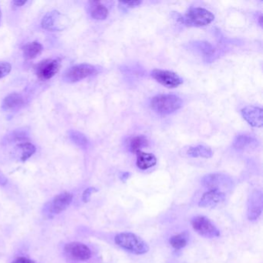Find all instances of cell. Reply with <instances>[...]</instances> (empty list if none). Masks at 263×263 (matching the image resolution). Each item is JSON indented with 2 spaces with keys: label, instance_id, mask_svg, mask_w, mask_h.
<instances>
[{
  "label": "cell",
  "instance_id": "cell-5",
  "mask_svg": "<svg viewBox=\"0 0 263 263\" xmlns=\"http://www.w3.org/2000/svg\"><path fill=\"white\" fill-rule=\"evenodd\" d=\"M191 223L194 230L201 236L212 238H216L220 235L218 228L207 217L201 215L194 217Z\"/></svg>",
  "mask_w": 263,
  "mask_h": 263
},
{
  "label": "cell",
  "instance_id": "cell-24",
  "mask_svg": "<svg viewBox=\"0 0 263 263\" xmlns=\"http://www.w3.org/2000/svg\"><path fill=\"white\" fill-rule=\"evenodd\" d=\"M188 235L185 233L178 234V235H173L169 239L170 244L174 249H181L186 247L188 244Z\"/></svg>",
  "mask_w": 263,
  "mask_h": 263
},
{
  "label": "cell",
  "instance_id": "cell-8",
  "mask_svg": "<svg viewBox=\"0 0 263 263\" xmlns=\"http://www.w3.org/2000/svg\"><path fill=\"white\" fill-rule=\"evenodd\" d=\"M263 209V195L259 190L252 192L247 203V217L250 221H256L261 215Z\"/></svg>",
  "mask_w": 263,
  "mask_h": 263
},
{
  "label": "cell",
  "instance_id": "cell-10",
  "mask_svg": "<svg viewBox=\"0 0 263 263\" xmlns=\"http://www.w3.org/2000/svg\"><path fill=\"white\" fill-rule=\"evenodd\" d=\"M151 76L159 84L168 88H175L179 87L183 83V79L176 73L169 70H153Z\"/></svg>",
  "mask_w": 263,
  "mask_h": 263
},
{
  "label": "cell",
  "instance_id": "cell-4",
  "mask_svg": "<svg viewBox=\"0 0 263 263\" xmlns=\"http://www.w3.org/2000/svg\"><path fill=\"white\" fill-rule=\"evenodd\" d=\"M97 73V69L91 64H77L70 67L64 73L63 79L65 82L73 84L93 76Z\"/></svg>",
  "mask_w": 263,
  "mask_h": 263
},
{
  "label": "cell",
  "instance_id": "cell-27",
  "mask_svg": "<svg viewBox=\"0 0 263 263\" xmlns=\"http://www.w3.org/2000/svg\"><path fill=\"white\" fill-rule=\"evenodd\" d=\"M97 190L95 189V188H88V189H86L84 191V193H83L82 199L84 203H87V201H89L90 198H91V195L94 192H97Z\"/></svg>",
  "mask_w": 263,
  "mask_h": 263
},
{
  "label": "cell",
  "instance_id": "cell-6",
  "mask_svg": "<svg viewBox=\"0 0 263 263\" xmlns=\"http://www.w3.org/2000/svg\"><path fill=\"white\" fill-rule=\"evenodd\" d=\"M67 18L59 11L49 12L43 18L41 25L49 31H61L67 26Z\"/></svg>",
  "mask_w": 263,
  "mask_h": 263
},
{
  "label": "cell",
  "instance_id": "cell-32",
  "mask_svg": "<svg viewBox=\"0 0 263 263\" xmlns=\"http://www.w3.org/2000/svg\"><path fill=\"white\" fill-rule=\"evenodd\" d=\"M261 19H262V16H260V17H259V24H260V26H262V24H261Z\"/></svg>",
  "mask_w": 263,
  "mask_h": 263
},
{
  "label": "cell",
  "instance_id": "cell-22",
  "mask_svg": "<svg viewBox=\"0 0 263 263\" xmlns=\"http://www.w3.org/2000/svg\"><path fill=\"white\" fill-rule=\"evenodd\" d=\"M69 138L79 148H86L89 145V140L82 133L75 130L69 131Z\"/></svg>",
  "mask_w": 263,
  "mask_h": 263
},
{
  "label": "cell",
  "instance_id": "cell-12",
  "mask_svg": "<svg viewBox=\"0 0 263 263\" xmlns=\"http://www.w3.org/2000/svg\"><path fill=\"white\" fill-rule=\"evenodd\" d=\"M263 111L261 108L255 106H246L241 109V114L243 118L249 125L254 128H261L263 125Z\"/></svg>",
  "mask_w": 263,
  "mask_h": 263
},
{
  "label": "cell",
  "instance_id": "cell-13",
  "mask_svg": "<svg viewBox=\"0 0 263 263\" xmlns=\"http://www.w3.org/2000/svg\"><path fill=\"white\" fill-rule=\"evenodd\" d=\"M73 195L64 192L55 197L49 206L48 211L53 215H57L65 211L73 201Z\"/></svg>",
  "mask_w": 263,
  "mask_h": 263
},
{
  "label": "cell",
  "instance_id": "cell-17",
  "mask_svg": "<svg viewBox=\"0 0 263 263\" xmlns=\"http://www.w3.org/2000/svg\"><path fill=\"white\" fill-rule=\"evenodd\" d=\"M22 50L26 59H33L41 54L44 50V47L39 43L32 42L24 45Z\"/></svg>",
  "mask_w": 263,
  "mask_h": 263
},
{
  "label": "cell",
  "instance_id": "cell-3",
  "mask_svg": "<svg viewBox=\"0 0 263 263\" xmlns=\"http://www.w3.org/2000/svg\"><path fill=\"white\" fill-rule=\"evenodd\" d=\"M215 19V16L206 9L192 8L186 13L183 17V22L191 27H206L209 25Z\"/></svg>",
  "mask_w": 263,
  "mask_h": 263
},
{
  "label": "cell",
  "instance_id": "cell-25",
  "mask_svg": "<svg viewBox=\"0 0 263 263\" xmlns=\"http://www.w3.org/2000/svg\"><path fill=\"white\" fill-rule=\"evenodd\" d=\"M29 134L27 131L23 129L15 130L12 131L8 136H7L6 139L8 142H21L22 143L24 140L28 138Z\"/></svg>",
  "mask_w": 263,
  "mask_h": 263
},
{
  "label": "cell",
  "instance_id": "cell-14",
  "mask_svg": "<svg viewBox=\"0 0 263 263\" xmlns=\"http://www.w3.org/2000/svg\"><path fill=\"white\" fill-rule=\"evenodd\" d=\"M226 199V194L219 190H209L200 198L198 206L201 208L214 207Z\"/></svg>",
  "mask_w": 263,
  "mask_h": 263
},
{
  "label": "cell",
  "instance_id": "cell-23",
  "mask_svg": "<svg viewBox=\"0 0 263 263\" xmlns=\"http://www.w3.org/2000/svg\"><path fill=\"white\" fill-rule=\"evenodd\" d=\"M148 145V140L145 136H136L130 140L129 148L131 152L137 153Z\"/></svg>",
  "mask_w": 263,
  "mask_h": 263
},
{
  "label": "cell",
  "instance_id": "cell-11",
  "mask_svg": "<svg viewBox=\"0 0 263 263\" xmlns=\"http://www.w3.org/2000/svg\"><path fill=\"white\" fill-rule=\"evenodd\" d=\"M232 180L222 174H210L201 179V184L209 190H219L221 188L230 187Z\"/></svg>",
  "mask_w": 263,
  "mask_h": 263
},
{
  "label": "cell",
  "instance_id": "cell-29",
  "mask_svg": "<svg viewBox=\"0 0 263 263\" xmlns=\"http://www.w3.org/2000/svg\"><path fill=\"white\" fill-rule=\"evenodd\" d=\"M12 263H36V261H33V260L29 259V258H24V257H21V258H16V260L13 261Z\"/></svg>",
  "mask_w": 263,
  "mask_h": 263
},
{
  "label": "cell",
  "instance_id": "cell-19",
  "mask_svg": "<svg viewBox=\"0 0 263 263\" xmlns=\"http://www.w3.org/2000/svg\"><path fill=\"white\" fill-rule=\"evenodd\" d=\"M187 154L192 157H204L210 158L213 155L212 149L205 145H198V146L190 147L188 149Z\"/></svg>",
  "mask_w": 263,
  "mask_h": 263
},
{
  "label": "cell",
  "instance_id": "cell-9",
  "mask_svg": "<svg viewBox=\"0 0 263 263\" xmlns=\"http://www.w3.org/2000/svg\"><path fill=\"white\" fill-rule=\"evenodd\" d=\"M66 255L75 261H87L91 257V250L88 246L80 242H71L64 248Z\"/></svg>",
  "mask_w": 263,
  "mask_h": 263
},
{
  "label": "cell",
  "instance_id": "cell-18",
  "mask_svg": "<svg viewBox=\"0 0 263 263\" xmlns=\"http://www.w3.org/2000/svg\"><path fill=\"white\" fill-rule=\"evenodd\" d=\"M90 12L91 17L96 21H104L108 17L109 13L107 7L100 2H91Z\"/></svg>",
  "mask_w": 263,
  "mask_h": 263
},
{
  "label": "cell",
  "instance_id": "cell-33",
  "mask_svg": "<svg viewBox=\"0 0 263 263\" xmlns=\"http://www.w3.org/2000/svg\"><path fill=\"white\" fill-rule=\"evenodd\" d=\"M1 16H2V11H1V9H0V19H1Z\"/></svg>",
  "mask_w": 263,
  "mask_h": 263
},
{
  "label": "cell",
  "instance_id": "cell-7",
  "mask_svg": "<svg viewBox=\"0 0 263 263\" xmlns=\"http://www.w3.org/2000/svg\"><path fill=\"white\" fill-rule=\"evenodd\" d=\"M60 68L59 59H47L41 61L36 67V73L39 79L48 80L55 76Z\"/></svg>",
  "mask_w": 263,
  "mask_h": 263
},
{
  "label": "cell",
  "instance_id": "cell-28",
  "mask_svg": "<svg viewBox=\"0 0 263 263\" xmlns=\"http://www.w3.org/2000/svg\"><path fill=\"white\" fill-rule=\"evenodd\" d=\"M141 1H128V2H122L120 4L132 8V7H138L139 5L141 4Z\"/></svg>",
  "mask_w": 263,
  "mask_h": 263
},
{
  "label": "cell",
  "instance_id": "cell-21",
  "mask_svg": "<svg viewBox=\"0 0 263 263\" xmlns=\"http://www.w3.org/2000/svg\"><path fill=\"white\" fill-rule=\"evenodd\" d=\"M16 148L21 152V159L22 161H26V160H28L30 157H32L35 154L36 151V147L30 142L19 143Z\"/></svg>",
  "mask_w": 263,
  "mask_h": 263
},
{
  "label": "cell",
  "instance_id": "cell-26",
  "mask_svg": "<svg viewBox=\"0 0 263 263\" xmlns=\"http://www.w3.org/2000/svg\"><path fill=\"white\" fill-rule=\"evenodd\" d=\"M11 70L12 65L10 63L0 61V79H3L7 76L11 72Z\"/></svg>",
  "mask_w": 263,
  "mask_h": 263
},
{
  "label": "cell",
  "instance_id": "cell-2",
  "mask_svg": "<svg viewBox=\"0 0 263 263\" xmlns=\"http://www.w3.org/2000/svg\"><path fill=\"white\" fill-rule=\"evenodd\" d=\"M183 100L173 94H160L153 97L151 100V109L162 115L175 112L183 107Z\"/></svg>",
  "mask_w": 263,
  "mask_h": 263
},
{
  "label": "cell",
  "instance_id": "cell-20",
  "mask_svg": "<svg viewBox=\"0 0 263 263\" xmlns=\"http://www.w3.org/2000/svg\"><path fill=\"white\" fill-rule=\"evenodd\" d=\"M256 142L255 139L248 134H239L235 137L233 147L236 149L241 150L249 148Z\"/></svg>",
  "mask_w": 263,
  "mask_h": 263
},
{
  "label": "cell",
  "instance_id": "cell-16",
  "mask_svg": "<svg viewBox=\"0 0 263 263\" xmlns=\"http://www.w3.org/2000/svg\"><path fill=\"white\" fill-rule=\"evenodd\" d=\"M137 154V168L141 170H147L152 168L157 164V158L155 156L151 153H145L140 151L136 153Z\"/></svg>",
  "mask_w": 263,
  "mask_h": 263
},
{
  "label": "cell",
  "instance_id": "cell-15",
  "mask_svg": "<svg viewBox=\"0 0 263 263\" xmlns=\"http://www.w3.org/2000/svg\"><path fill=\"white\" fill-rule=\"evenodd\" d=\"M24 97L18 93H12L3 100L2 109L5 111H13L24 106Z\"/></svg>",
  "mask_w": 263,
  "mask_h": 263
},
{
  "label": "cell",
  "instance_id": "cell-31",
  "mask_svg": "<svg viewBox=\"0 0 263 263\" xmlns=\"http://www.w3.org/2000/svg\"><path fill=\"white\" fill-rule=\"evenodd\" d=\"M27 1L26 0H16V1H13V4L16 7H23V6L27 4Z\"/></svg>",
  "mask_w": 263,
  "mask_h": 263
},
{
  "label": "cell",
  "instance_id": "cell-1",
  "mask_svg": "<svg viewBox=\"0 0 263 263\" xmlns=\"http://www.w3.org/2000/svg\"><path fill=\"white\" fill-rule=\"evenodd\" d=\"M114 241L119 247L135 255H144L149 251V246L146 241L132 232L117 234Z\"/></svg>",
  "mask_w": 263,
  "mask_h": 263
},
{
  "label": "cell",
  "instance_id": "cell-30",
  "mask_svg": "<svg viewBox=\"0 0 263 263\" xmlns=\"http://www.w3.org/2000/svg\"><path fill=\"white\" fill-rule=\"evenodd\" d=\"M8 183V179L5 176V174L0 171V186H5Z\"/></svg>",
  "mask_w": 263,
  "mask_h": 263
}]
</instances>
